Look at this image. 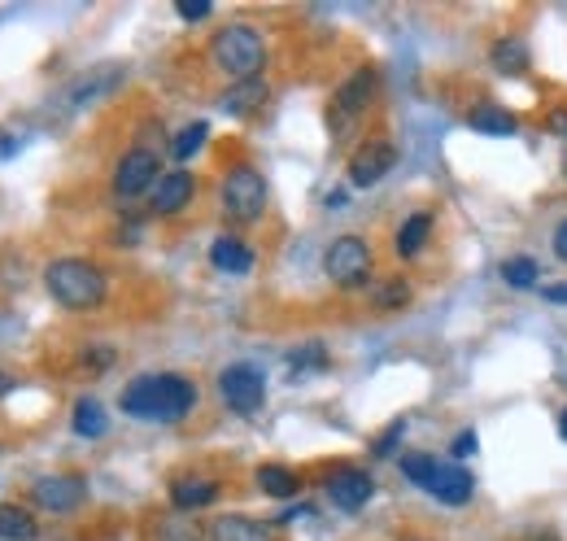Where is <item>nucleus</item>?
Returning <instances> with one entry per match:
<instances>
[{
  "label": "nucleus",
  "instance_id": "nucleus-22",
  "mask_svg": "<svg viewBox=\"0 0 567 541\" xmlns=\"http://www.w3.org/2000/svg\"><path fill=\"white\" fill-rule=\"evenodd\" d=\"M489 62H494V70H502V74H524V70L533 67V58H528V44H524V40H515V35L497 40L494 53H489Z\"/></svg>",
  "mask_w": 567,
  "mask_h": 541
},
{
  "label": "nucleus",
  "instance_id": "nucleus-12",
  "mask_svg": "<svg viewBox=\"0 0 567 541\" xmlns=\"http://www.w3.org/2000/svg\"><path fill=\"white\" fill-rule=\"evenodd\" d=\"M393 166H398V149H393L389 140H367L354 157H350V184H354V188H371V184H380Z\"/></svg>",
  "mask_w": 567,
  "mask_h": 541
},
{
  "label": "nucleus",
  "instance_id": "nucleus-7",
  "mask_svg": "<svg viewBox=\"0 0 567 541\" xmlns=\"http://www.w3.org/2000/svg\"><path fill=\"white\" fill-rule=\"evenodd\" d=\"M375 83H380L375 70L362 67L337 88V96H332V105H328V123H332V132L346 135L350 127H354L358 119H362V110L371 105V96H375Z\"/></svg>",
  "mask_w": 567,
  "mask_h": 541
},
{
  "label": "nucleus",
  "instance_id": "nucleus-2",
  "mask_svg": "<svg viewBox=\"0 0 567 541\" xmlns=\"http://www.w3.org/2000/svg\"><path fill=\"white\" fill-rule=\"evenodd\" d=\"M44 288H49V297H53L58 306H66V310H92V306L105 302L110 279H105V270L96 267V263L58 258V263H49V270H44Z\"/></svg>",
  "mask_w": 567,
  "mask_h": 541
},
{
  "label": "nucleus",
  "instance_id": "nucleus-26",
  "mask_svg": "<svg viewBox=\"0 0 567 541\" xmlns=\"http://www.w3.org/2000/svg\"><path fill=\"white\" fill-rule=\"evenodd\" d=\"M411 302V279H402V275H393V279H384L380 288H375V306L380 310H398V306H406Z\"/></svg>",
  "mask_w": 567,
  "mask_h": 541
},
{
  "label": "nucleus",
  "instance_id": "nucleus-23",
  "mask_svg": "<svg viewBox=\"0 0 567 541\" xmlns=\"http://www.w3.org/2000/svg\"><path fill=\"white\" fill-rule=\"evenodd\" d=\"M71 419H74V432L79 437H92V441L105 437V428H110V415H105V406L96 402V398H79Z\"/></svg>",
  "mask_w": 567,
  "mask_h": 541
},
{
  "label": "nucleus",
  "instance_id": "nucleus-32",
  "mask_svg": "<svg viewBox=\"0 0 567 541\" xmlns=\"http://www.w3.org/2000/svg\"><path fill=\"white\" fill-rule=\"evenodd\" d=\"M555 254H559V263H567V218L559 223V232H555Z\"/></svg>",
  "mask_w": 567,
  "mask_h": 541
},
{
  "label": "nucleus",
  "instance_id": "nucleus-30",
  "mask_svg": "<svg viewBox=\"0 0 567 541\" xmlns=\"http://www.w3.org/2000/svg\"><path fill=\"white\" fill-rule=\"evenodd\" d=\"M402 432H406V423L398 419V423H393V428H389V432H384V437H380V441L371 446V455H375V459H380V455H389V450H393V446L402 441Z\"/></svg>",
  "mask_w": 567,
  "mask_h": 541
},
{
  "label": "nucleus",
  "instance_id": "nucleus-4",
  "mask_svg": "<svg viewBox=\"0 0 567 541\" xmlns=\"http://www.w3.org/2000/svg\"><path fill=\"white\" fill-rule=\"evenodd\" d=\"M402 463V476L406 480H415L420 489H427L436 502H445V507H467L472 502V493H476V480L472 472L463 468V463H441V459H432V455H402L398 459Z\"/></svg>",
  "mask_w": 567,
  "mask_h": 541
},
{
  "label": "nucleus",
  "instance_id": "nucleus-14",
  "mask_svg": "<svg viewBox=\"0 0 567 541\" xmlns=\"http://www.w3.org/2000/svg\"><path fill=\"white\" fill-rule=\"evenodd\" d=\"M218 493H223V484L210 480V476H179L171 484V507L175 511H202V507H210Z\"/></svg>",
  "mask_w": 567,
  "mask_h": 541
},
{
  "label": "nucleus",
  "instance_id": "nucleus-25",
  "mask_svg": "<svg viewBox=\"0 0 567 541\" xmlns=\"http://www.w3.org/2000/svg\"><path fill=\"white\" fill-rule=\"evenodd\" d=\"M502 279H506L511 288H533V284L542 279V267H537L533 258H506V263H502Z\"/></svg>",
  "mask_w": 567,
  "mask_h": 541
},
{
  "label": "nucleus",
  "instance_id": "nucleus-6",
  "mask_svg": "<svg viewBox=\"0 0 567 541\" xmlns=\"http://www.w3.org/2000/svg\"><path fill=\"white\" fill-rule=\"evenodd\" d=\"M323 270L337 288H362L371 275V245L362 236H337L323 254Z\"/></svg>",
  "mask_w": 567,
  "mask_h": 541
},
{
  "label": "nucleus",
  "instance_id": "nucleus-8",
  "mask_svg": "<svg viewBox=\"0 0 567 541\" xmlns=\"http://www.w3.org/2000/svg\"><path fill=\"white\" fill-rule=\"evenodd\" d=\"M218 398H223L227 410H236V415H254V410H262V402H267V380H262V371L254 363H231L218 376Z\"/></svg>",
  "mask_w": 567,
  "mask_h": 541
},
{
  "label": "nucleus",
  "instance_id": "nucleus-33",
  "mask_svg": "<svg viewBox=\"0 0 567 541\" xmlns=\"http://www.w3.org/2000/svg\"><path fill=\"white\" fill-rule=\"evenodd\" d=\"M519 541H559V533H555V529H528Z\"/></svg>",
  "mask_w": 567,
  "mask_h": 541
},
{
  "label": "nucleus",
  "instance_id": "nucleus-29",
  "mask_svg": "<svg viewBox=\"0 0 567 541\" xmlns=\"http://www.w3.org/2000/svg\"><path fill=\"white\" fill-rule=\"evenodd\" d=\"M157 541H206V533L197 524H162Z\"/></svg>",
  "mask_w": 567,
  "mask_h": 541
},
{
  "label": "nucleus",
  "instance_id": "nucleus-15",
  "mask_svg": "<svg viewBox=\"0 0 567 541\" xmlns=\"http://www.w3.org/2000/svg\"><path fill=\"white\" fill-rule=\"evenodd\" d=\"M210 541H276V529L249 516H223L210 524Z\"/></svg>",
  "mask_w": 567,
  "mask_h": 541
},
{
  "label": "nucleus",
  "instance_id": "nucleus-11",
  "mask_svg": "<svg viewBox=\"0 0 567 541\" xmlns=\"http://www.w3.org/2000/svg\"><path fill=\"white\" fill-rule=\"evenodd\" d=\"M323 489H328V502L337 507V511H362L367 502H371V493H375V480L362 472V468H337V472H328L323 480Z\"/></svg>",
  "mask_w": 567,
  "mask_h": 541
},
{
  "label": "nucleus",
  "instance_id": "nucleus-3",
  "mask_svg": "<svg viewBox=\"0 0 567 541\" xmlns=\"http://www.w3.org/2000/svg\"><path fill=\"white\" fill-rule=\"evenodd\" d=\"M214 67L223 70L231 83H245V79H262L267 67V40L258 27H245V22H231L214 35L210 44Z\"/></svg>",
  "mask_w": 567,
  "mask_h": 541
},
{
  "label": "nucleus",
  "instance_id": "nucleus-28",
  "mask_svg": "<svg viewBox=\"0 0 567 541\" xmlns=\"http://www.w3.org/2000/svg\"><path fill=\"white\" fill-rule=\"evenodd\" d=\"M175 13H179L184 22H202V18L214 13V0H175Z\"/></svg>",
  "mask_w": 567,
  "mask_h": 541
},
{
  "label": "nucleus",
  "instance_id": "nucleus-36",
  "mask_svg": "<svg viewBox=\"0 0 567 541\" xmlns=\"http://www.w3.org/2000/svg\"><path fill=\"white\" fill-rule=\"evenodd\" d=\"M559 437H564V441H567V410H564V415H559Z\"/></svg>",
  "mask_w": 567,
  "mask_h": 541
},
{
  "label": "nucleus",
  "instance_id": "nucleus-19",
  "mask_svg": "<svg viewBox=\"0 0 567 541\" xmlns=\"http://www.w3.org/2000/svg\"><path fill=\"white\" fill-rule=\"evenodd\" d=\"M258 489H262L267 498L288 502V498H297V493H301V480H297L292 468H284V463H262V468H258Z\"/></svg>",
  "mask_w": 567,
  "mask_h": 541
},
{
  "label": "nucleus",
  "instance_id": "nucleus-24",
  "mask_svg": "<svg viewBox=\"0 0 567 541\" xmlns=\"http://www.w3.org/2000/svg\"><path fill=\"white\" fill-rule=\"evenodd\" d=\"M210 140V127L206 123H188L184 132L171 140V157H179V162H188L193 153H202V144Z\"/></svg>",
  "mask_w": 567,
  "mask_h": 541
},
{
  "label": "nucleus",
  "instance_id": "nucleus-1",
  "mask_svg": "<svg viewBox=\"0 0 567 541\" xmlns=\"http://www.w3.org/2000/svg\"><path fill=\"white\" fill-rule=\"evenodd\" d=\"M193 406H197V385L188 376H175V371L136 376L123 389V410L136 419H148V423H179Z\"/></svg>",
  "mask_w": 567,
  "mask_h": 541
},
{
  "label": "nucleus",
  "instance_id": "nucleus-9",
  "mask_svg": "<svg viewBox=\"0 0 567 541\" xmlns=\"http://www.w3.org/2000/svg\"><path fill=\"white\" fill-rule=\"evenodd\" d=\"M87 498V480L74 472H53V476H40L31 484V502L49 516H71L74 507H83Z\"/></svg>",
  "mask_w": 567,
  "mask_h": 541
},
{
  "label": "nucleus",
  "instance_id": "nucleus-17",
  "mask_svg": "<svg viewBox=\"0 0 567 541\" xmlns=\"http://www.w3.org/2000/svg\"><path fill=\"white\" fill-rule=\"evenodd\" d=\"M210 263L218 270H227V275H245V270L254 267V249L240 236H218L210 245Z\"/></svg>",
  "mask_w": 567,
  "mask_h": 541
},
{
  "label": "nucleus",
  "instance_id": "nucleus-27",
  "mask_svg": "<svg viewBox=\"0 0 567 541\" xmlns=\"http://www.w3.org/2000/svg\"><path fill=\"white\" fill-rule=\"evenodd\" d=\"M288 367L292 371H323L328 367V349L319 340H310V345H301V349L288 354Z\"/></svg>",
  "mask_w": 567,
  "mask_h": 541
},
{
  "label": "nucleus",
  "instance_id": "nucleus-16",
  "mask_svg": "<svg viewBox=\"0 0 567 541\" xmlns=\"http://www.w3.org/2000/svg\"><path fill=\"white\" fill-rule=\"evenodd\" d=\"M262 101H267V83H262V79H245V83H231V88L218 96V110L245 119V114H254Z\"/></svg>",
  "mask_w": 567,
  "mask_h": 541
},
{
  "label": "nucleus",
  "instance_id": "nucleus-31",
  "mask_svg": "<svg viewBox=\"0 0 567 541\" xmlns=\"http://www.w3.org/2000/svg\"><path fill=\"white\" fill-rule=\"evenodd\" d=\"M476 432H463V437H454V459H467V455H476Z\"/></svg>",
  "mask_w": 567,
  "mask_h": 541
},
{
  "label": "nucleus",
  "instance_id": "nucleus-35",
  "mask_svg": "<svg viewBox=\"0 0 567 541\" xmlns=\"http://www.w3.org/2000/svg\"><path fill=\"white\" fill-rule=\"evenodd\" d=\"M13 394V376L9 371H0V398H9Z\"/></svg>",
  "mask_w": 567,
  "mask_h": 541
},
{
  "label": "nucleus",
  "instance_id": "nucleus-21",
  "mask_svg": "<svg viewBox=\"0 0 567 541\" xmlns=\"http://www.w3.org/2000/svg\"><path fill=\"white\" fill-rule=\"evenodd\" d=\"M427 236H432V214H427V210H415V214L398 227V254H402V258H420Z\"/></svg>",
  "mask_w": 567,
  "mask_h": 541
},
{
  "label": "nucleus",
  "instance_id": "nucleus-34",
  "mask_svg": "<svg viewBox=\"0 0 567 541\" xmlns=\"http://www.w3.org/2000/svg\"><path fill=\"white\" fill-rule=\"evenodd\" d=\"M546 302H555V306H567V279H564V284H555V288H546Z\"/></svg>",
  "mask_w": 567,
  "mask_h": 541
},
{
  "label": "nucleus",
  "instance_id": "nucleus-5",
  "mask_svg": "<svg viewBox=\"0 0 567 541\" xmlns=\"http://www.w3.org/2000/svg\"><path fill=\"white\" fill-rule=\"evenodd\" d=\"M223 210L231 223H258L267 214V180L258 166L240 162L223 175Z\"/></svg>",
  "mask_w": 567,
  "mask_h": 541
},
{
  "label": "nucleus",
  "instance_id": "nucleus-18",
  "mask_svg": "<svg viewBox=\"0 0 567 541\" xmlns=\"http://www.w3.org/2000/svg\"><path fill=\"white\" fill-rule=\"evenodd\" d=\"M40 538V524L27 507H13V502H0V541H35Z\"/></svg>",
  "mask_w": 567,
  "mask_h": 541
},
{
  "label": "nucleus",
  "instance_id": "nucleus-20",
  "mask_svg": "<svg viewBox=\"0 0 567 541\" xmlns=\"http://www.w3.org/2000/svg\"><path fill=\"white\" fill-rule=\"evenodd\" d=\"M467 123H472V132L481 135H515V114L511 110H502V105H494V101H485V105H476L472 114H467Z\"/></svg>",
  "mask_w": 567,
  "mask_h": 541
},
{
  "label": "nucleus",
  "instance_id": "nucleus-13",
  "mask_svg": "<svg viewBox=\"0 0 567 541\" xmlns=\"http://www.w3.org/2000/svg\"><path fill=\"white\" fill-rule=\"evenodd\" d=\"M193 193H197V180H193L188 171H171V175H162L157 188H153V214H162V218L179 214L184 205L193 202Z\"/></svg>",
  "mask_w": 567,
  "mask_h": 541
},
{
  "label": "nucleus",
  "instance_id": "nucleus-10",
  "mask_svg": "<svg viewBox=\"0 0 567 541\" xmlns=\"http://www.w3.org/2000/svg\"><path fill=\"white\" fill-rule=\"evenodd\" d=\"M157 180H162V162H157V153L132 149V153L118 162V171H114V193L132 202V197H141V193H153Z\"/></svg>",
  "mask_w": 567,
  "mask_h": 541
}]
</instances>
